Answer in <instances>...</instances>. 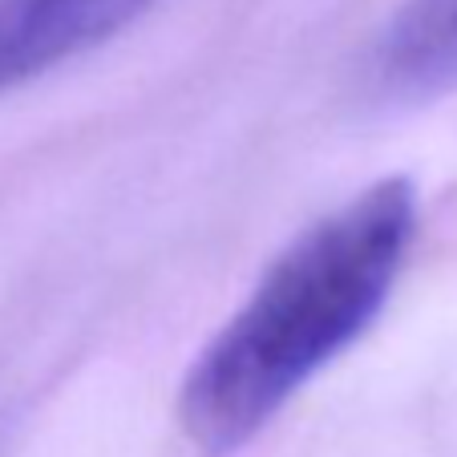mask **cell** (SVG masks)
<instances>
[{
	"instance_id": "cell-1",
	"label": "cell",
	"mask_w": 457,
	"mask_h": 457,
	"mask_svg": "<svg viewBox=\"0 0 457 457\" xmlns=\"http://www.w3.org/2000/svg\"><path fill=\"white\" fill-rule=\"evenodd\" d=\"M413 179L385 174L303 227L195 353L179 429L203 457H235L377 324L417 239Z\"/></svg>"
},
{
	"instance_id": "cell-2",
	"label": "cell",
	"mask_w": 457,
	"mask_h": 457,
	"mask_svg": "<svg viewBox=\"0 0 457 457\" xmlns=\"http://www.w3.org/2000/svg\"><path fill=\"white\" fill-rule=\"evenodd\" d=\"M158 0H0V94L118 37Z\"/></svg>"
},
{
	"instance_id": "cell-3",
	"label": "cell",
	"mask_w": 457,
	"mask_h": 457,
	"mask_svg": "<svg viewBox=\"0 0 457 457\" xmlns=\"http://www.w3.org/2000/svg\"><path fill=\"white\" fill-rule=\"evenodd\" d=\"M372 86L393 102L457 89V0H405L372 49Z\"/></svg>"
}]
</instances>
